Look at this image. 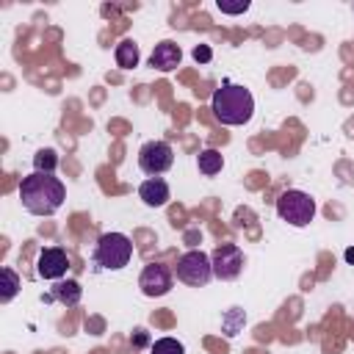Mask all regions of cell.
<instances>
[{
  "instance_id": "cell-6",
  "label": "cell",
  "mask_w": 354,
  "mask_h": 354,
  "mask_svg": "<svg viewBox=\"0 0 354 354\" xmlns=\"http://www.w3.org/2000/svg\"><path fill=\"white\" fill-rule=\"evenodd\" d=\"M174 163V149L169 141H147L138 149V169L149 177H160Z\"/></svg>"
},
{
  "instance_id": "cell-19",
  "label": "cell",
  "mask_w": 354,
  "mask_h": 354,
  "mask_svg": "<svg viewBox=\"0 0 354 354\" xmlns=\"http://www.w3.org/2000/svg\"><path fill=\"white\" fill-rule=\"evenodd\" d=\"M216 8H218L221 14H243V11L249 8V0H241V3H224V0H218Z\"/></svg>"
},
{
  "instance_id": "cell-20",
  "label": "cell",
  "mask_w": 354,
  "mask_h": 354,
  "mask_svg": "<svg viewBox=\"0 0 354 354\" xmlns=\"http://www.w3.org/2000/svg\"><path fill=\"white\" fill-rule=\"evenodd\" d=\"M213 58V50L207 47V44H199V47H194V61H199V64H207Z\"/></svg>"
},
{
  "instance_id": "cell-15",
  "label": "cell",
  "mask_w": 354,
  "mask_h": 354,
  "mask_svg": "<svg viewBox=\"0 0 354 354\" xmlns=\"http://www.w3.org/2000/svg\"><path fill=\"white\" fill-rule=\"evenodd\" d=\"M55 166H58V152H55V149L44 147V149H39V152L33 155V171L53 174V171H55Z\"/></svg>"
},
{
  "instance_id": "cell-3",
  "label": "cell",
  "mask_w": 354,
  "mask_h": 354,
  "mask_svg": "<svg viewBox=\"0 0 354 354\" xmlns=\"http://www.w3.org/2000/svg\"><path fill=\"white\" fill-rule=\"evenodd\" d=\"M133 257V241L124 232H105L97 238L94 246V263L105 271H119Z\"/></svg>"
},
{
  "instance_id": "cell-7",
  "label": "cell",
  "mask_w": 354,
  "mask_h": 354,
  "mask_svg": "<svg viewBox=\"0 0 354 354\" xmlns=\"http://www.w3.org/2000/svg\"><path fill=\"white\" fill-rule=\"evenodd\" d=\"M210 263H213V277L230 282L243 271V252L235 243H221L213 249Z\"/></svg>"
},
{
  "instance_id": "cell-11",
  "label": "cell",
  "mask_w": 354,
  "mask_h": 354,
  "mask_svg": "<svg viewBox=\"0 0 354 354\" xmlns=\"http://www.w3.org/2000/svg\"><path fill=\"white\" fill-rule=\"evenodd\" d=\"M138 196L147 207H163L171 199V191H169V183L163 177H149L138 185Z\"/></svg>"
},
{
  "instance_id": "cell-13",
  "label": "cell",
  "mask_w": 354,
  "mask_h": 354,
  "mask_svg": "<svg viewBox=\"0 0 354 354\" xmlns=\"http://www.w3.org/2000/svg\"><path fill=\"white\" fill-rule=\"evenodd\" d=\"M113 55H116V64H119L122 69H133V66H138V61H141L138 44H136L133 39H122V41L116 44Z\"/></svg>"
},
{
  "instance_id": "cell-18",
  "label": "cell",
  "mask_w": 354,
  "mask_h": 354,
  "mask_svg": "<svg viewBox=\"0 0 354 354\" xmlns=\"http://www.w3.org/2000/svg\"><path fill=\"white\" fill-rule=\"evenodd\" d=\"M243 321H246V315H243L238 307H232V310L227 313V318H224V335H227V337H232Z\"/></svg>"
},
{
  "instance_id": "cell-2",
  "label": "cell",
  "mask_w": 354,
  "mask_h": 354,
  "mask_svg": "<svg viewBox=\"0 0 354 354\" xmlns=\"http://www.w3.org/2000/svg\"><path fill=\"white\" fill-rule=\"evenodd\" d=\"M210 111L221 124L238 127L254 116V97L238 83H221L210 97Z\"/></svg>"
},
{
  "instance_id": "cell-14",
  "label": "cell",
  "mask_w": 354,
  "mask_h": 354,
  "mask_svg": "<svg viewBox=\"0 0 354 354\" xmlns=\"http://www.w3.org/2000/svg\"><path fill=\"white\" fill-rule=\"evenodd\" d=\"M196 166H199V171H202L205 177H213V174H218V171H221L224 158H221V152H218V149H202V152H199V158H196Z\"/></svg>"
},
{
  "instance_id": "cell-12",
  "label": "cell",
  "mask_w": 354,
  "mask_h": 354,
  "mask_svg": "<svg viewBox=\"0 0 354 354\" xmlns=\"http://www.w3.org/2000/svg\"><path fill=\"white\" fill-rule=\"evenodd\" d=\"M50 296H53L58 304H66V307H72V304H77V301H80V296H83V288H80V282H77V279H58V282L53 285Z\"/></svg>"
},
{
  "instance_id": "cell-21",
  "label": "cell",
  "mask_w": 354,
  "mask_h": 354,
  "mask_svg": "<svg viewBox=\"0 0 354 354\" xmlns=\"http://www.w3.org/2000/svg\"><path fill=\"white\" fill-rule=\"evenodd\" d=\"M136 343H138V346H144V343H147V335H144V329H138V335H136Z\"/></svg>"
},
{
  "instance_id": "cell-22",
  "label": "cell",
  "mask_w": 354,
  "mask_h": 354,
  "mask_svg": "<svg viewBox=\"0 0 354 354\" xmlns=\"http://www.w3.org/2000/svg\"><path fill=\"white\" fill-rule=\"evenodd\" d=\"M346 260H354V249H348V252H346Z\"/></svg>"
},
{
  "instance_id": "cell-9",
  "label": "cell",
  "mask_w": 354,
  "mask_h": 354,
  "mask_svg": "<svg viewBox=\"0 0 354 354\" xmlns=\"http://www.w3.org/2000/svg\"><path fill=\"white\" fill-rule=\"evenodd\" d=\"M69 268V254L61 249V246H47L39 252V260H36V274L41 279H61Z\"/></svg>"
},
{
  "instance_id": "cell-10",
  "label": "cell",
  "mask_w": 354,
  "mask_h": 354,
  "mask_svg": "<svg viewBox=\"0 0 354 354\" xmlns=\"http://www.w3.org/2000/svg\"><path fill=\"white\" fill-rule=\"evenodd\" d=\"M180 61H183V50H180V44H174V41H158L155 47H152V55H149V66L152 69H158V72H171V69H177L180 66Z\"/></svg>"
},
{
  "instance_id": "cell-17",
  "label": "cell",
  "mask_w": 354,
  "mask_h": 354,
  "mask_svg": "<svg viewBox=\"0 0 354 354\" xmlns=\"http://www.w3.org/2000/svg\"><path fill=\"white\" fill-rule=\"evenodd\" d=\"M149 354H185V346L180 340H174V337H160V340L152 343Z\"/></svg>"
},
{
  "instance_id": "cell-5",
  "label": "cell",
  "mask_w": 354,
  "mask_h": 354,
  "mask_svg": "<svg viewBox=\"0 0 354 354\" xmlns=\"http://www.w3.org/2000/svg\"><path fill=\"white\" fill-rule=\"evenodd\" d=\"M174 274L180 282L191 285V288H205L210 279H213V263H210V254L202 252V249H191L185 254L177 257V266H174Z\"/></svg>"
},
{
  "instance_id": "cell-8",
  "label": "cell",
  "mask_w": 354,
  "mask_h": 354,
  "mask_svg": "<svg viewBox=\"0 0 354 354\" xmlns=\"http://www.w3.org/2000/svg\"><path fill=\"white\" fill-rule=\"evenodd\" d=\"M171 285H174V274H171V268L163 266V263H149V266H144V271H141V277H138V288H141V293L149 296V299L166 296V293L171 290Z\"/></svg>"
},
{
  "instance_id": "cell-4",
  "label": "cell",
  "mask_w": 354,
  "mask_h": 354,
  "mask_svg": "<svg viewBox=\"0 0 354 354\" xmlns=\"http://www.w3.org/2000/svg\"><path fill=\"white\" fill-rule=\"evenodd\" d=\"M277 216L290 227H307L315 218V199L299 188H288L277 199Z\"/></svg>"
},
{
  "instance_id": "cell-16",
  "label": "cell",
  "mask_w": 354,
  "mask_h": 354,
  "mask_svg": "<svg viewBox=\"0 0 354 354\" xmlns=\"http://www.w3.org/2000/svg\"><path fill=\"white\" fill-rule=\"evenodd\" d=\"M0 277H3V285H0V301H11V299L17 296V290H19V277H17V271L8 268V266L0 271Z\"/></svg>"
},
{
  "instance_id": "cell-1",
  "label": "cell",
  "mask_w": 354,
  "mask_h": 354,
  "mask_svg": "<svg viewBox=\"0 0 354 354\" xmlns=\"http://www.w3.org/2000/svg\"><path fill=\"white\" fill-rule=\"evenodd\" d=\"M19 199H22V207L33 216H53L64 205L66 188L55 174L30 171L19 183Z\"/></svg>"
}]
</instances>
